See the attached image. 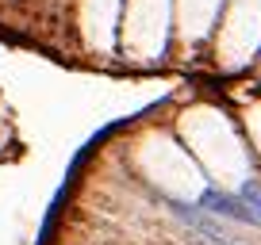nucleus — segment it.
<instances>
[{"label":"nucleus","instance_id":"1","mask_svg":"<svg viewBox=\"0 0 261 245\" xmlns=\"http://www.w3.org/2000/svg\"><path fill=\"white\" fill-rule=\"evenodd\" d=\"M204 207L207 211H215V215H227V219H238V222H257V215H253V207L246 203H234V199H227V196H219V192H207L204 196ZM261 226V222H257Z\"/></svg>","mask_w":261,"mask_h":245},{"label":"nucleus","instance_id":"2","mask_svg":"<svg viewBox=\"0 0 261 245\" xmlns=\"http://www.w3.org/2000/svg\"><path fill=\"white\" fill-rule=\"evenodd\" d=\"M242 199L253 207V215H257V222H261V184H246V188H242Z\"/></svg>","mask_w":261,"mask_h":245}]
</instances>
